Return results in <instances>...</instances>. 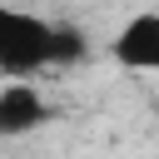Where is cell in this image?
Returning <instances> with one entry per match:
<instances>
[{
    "label": "cell",
    "mask_w": 159,
    "mask_h": 159,
    "mask_svg": "<svg viewBox=\"0 0 159 159\" xmlns=\"http://www.w3.org/2000/svg\"><path fill=\"white\" fill-rule=\"evenodd\" d=\"M75 55V35L50 15L0 0V80H40L60 60Z\"/></svg>",
    "instance_id": "cell-1"
},
{
    "label": "cell",
    "mask_w": 159,
    "mask_h": 159,
    "mask_svg": "<svg viewBox=\"0 0 159 159\" xmlns=\"http://www.w3.org/2000/svg\"><path fill=\"white\" fill-rule=\"evenodd\" d=\"M104 50L124 75H159V5H144V10L124 15Z\"/></svg>",
    "instance_id": "cell-2"
},
{
    "label": "cell",
    "mask_w": 159,
    "mask_h": 159,
    "mask_svg": "<svg viewBox=\"0 0 159 159\" xmlns=\"http://www.w3.org/2000/svg\"><path fill=\"white\" fill-rule=\"evenodd\" d=\"M50 119L40 80H0V134H30Z\"/></svg>",
    "instance_id": "cell-3"
}]
</instances>
